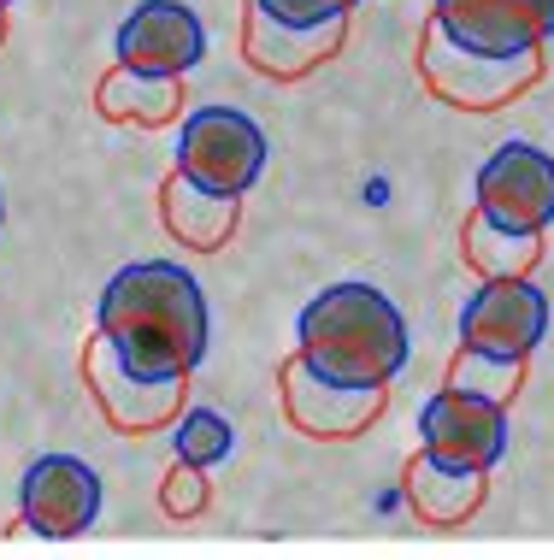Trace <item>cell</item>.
I'll use <instances>...</instances> for the list:
<instances>
[{"instance_id": "6da1fadb", "label": "cell", "mask_w": 554, "mask_h": 560, "mask_svg": "<svg viewBox=\"0 0 554 560\" xmlns=\"http://www.w3.org/2000/svg\"><path fill=\"white\" fill-rule=\"evenodd\" d=\"M207 295L177 260H137L113 271L95 307V337L137 377H189L207 360Z\"/></svg>"}, {"instance_id": "7a4b0ae2", "label": "cell", "mask_w": 554, "mask_h": 560, "mask_svg": "<svg viewBox=\"0 0 554 560\" xmlns=\"http://www.w3.org/2000/svg\"><path fill=\"white\" fill-rule=\"evenodd\" d=\"M295 354L331 384H389L413 354L408 319L372 283H331L295 319Z\"/></svg>"}, {"instance_id": "3957f363", "label": "cell", "mask_w": 554, "mask_h": 560, "mask_svg": "<svg viewBox=\"0 0 554 560\" xmlns=\"http://www.w3.org/2000/svg\"><path fill=\"white\" fill-rule=\"evenodd\" d=\"M419 78H425V89L443 101V107L496 113V107L519 101L537 78H543V48H526V54H478V48H460V42L448 36L437 19H431L425 36H419Z\"/></svg>"}, {"instance_id": "277c9868", "label": "cell", "mask_w": 554, "mask_h": 560, "mask_svg": "<svg viewBox=\"0 0 554 560\" xmlns=\"http://www.w3.org/2000/svg\"><path fill=\"white\" fill-rule=\"evenodd\" d=\"M177 172L207 195H248L266 172V130L236 107H195L177 130Z\"/></svg>"}, {"instance_id": "5b68a950", "label": "cell", "mask_w": 554, "mask_h": 560, "mask_svg": "<svg viewBox=\"0 0 554 560\" xmlns=\"http://www.w3.org/2000/svg\"><path fill=\"white\" fill-rule=\"evenodd\" d=\"M278 396H283V419L302 436H313V443H349V436L372 431V419L384 413L389 384H331V377H319L295 354L278 372Z\"/></svg>"}, {"instance_id": "8992f818", "label": "cell", "mask_w": 554, "mask_h": 560, "mask_svg": "<svg viewBox=\"0 0 554 560\" xmlns=\"http://www.w3.org/2000/svg\"><path fill=\"white\" fill-rule=\"evenodd\" d=\"M549 337V295L531 278H478L460 307V348L502 360H531Z\"/></svg>"}, {"instance_id": "52a82bcc", "label": "cell", "mask_w": 554, "mask_h": 560, "mask_svg": "<svg viewBox=\"0 0 554 560\" xmlns=\"http://www.w3.org/2000/svg\"><path fill=\"white\" fill-rule=\"evenodd\" d=\"M83 384L95 396L101 419L118 436H148V431H166L177 413H184V377H137L125 360L107 348V337H89L83 348Z\"/></svg>"}, {"instance_id": "ba28073f", "label": "cell", "mask_w": 554, "mask_h": 560, "mask_svg": "<svg viewBox=\"0 0 554 560\" xmlns=\"http://www.w3.org/2000/svg\"><path fill=\"white\" fill-rule=\"evenodd\" d=\"M419 448L443 466H460V472H490L507 454V407L443 384L419 407Z\"/></svg>"}, {"instance_id": "9c48e42d", "label": "cell", "mask_w": 554, "mask_h": 560, "mask_svg": "<svg viewBox=\"0 0 554 560\" xmlns=\"http://www.w3.org/2000/svg\"><path fill=\"white\" fill-rule=\"evenodd\" d=\"M478 213L507 224V231H537L554 224V154L531 142H507L478 165Z\"/></svg>"}, {"instance_id": "30bf717a", "label": "cell", "mask_w": 554, "mask_h": 560, "mask_svg": "<svg viewBox=\"0 0 554 560\" xmlns=\"http://www.w3.org/2000/svg\"><path fill=\"white\" fill-rule=\"evenodd\" d=\"M101 520V472L78 454H42L19 483V525L36 537H78Z\"/></svg>"}, {"instance_id": "8fae6325", "label": "cell", "mask_w": 554, "mask_h": 560, "mask_svg": "<svg viewBox=\"0 0 554 560\" xmlns=\"http://www.w3.org/2000/svg\"><path fill=\"white\" fill-rule=\"evenodd\" d=\"M207 59V24L184 0H142L118 24V66L148 71V78H189Z\"/></svg>"}, {"instance_id": "7c38bea8", "label": "cell", "mask_w": 554, "mask_h": 560, "mask_svg": "<svg viewBox=\"0 0 554 560\" xmlns=\"http://www.w3.org/2000/svg\"><path fill=\"white\" fill-rule=\"evenodd\" d=\"M349 42V19H331V24H283L260 0H243V59L260 78H278V83H302L307 71H319L331 54H342Z\"/></svg>"}, {"instance_id": "4fadbf2b", "label": "cell", "mask_w": 554, "mask_h": 560, "mask_svg": "<svg viewBox=\"0 0 554 560\" xmlns=\"http://www.w3.org/2000/svg\"><path fill=\"white\" fill-rule=\"evenodd\" d=\"M431 19H437L460 48L526 54V48H549L554 0H437Z\"/></svg>"}, {"instance_id": "5bb4252c", "label": "cell", "mask_w": 554, "mask_h": 560, "mask_svg": "<svg viewBox=\"0 0 554 560\" xmlns=\"http://www.w3.org/2000/svg\"><path fill=\"white\" fill-rule=\"evenodd\" d=\"M160 219H166V231L184 242V248L213 254L231 242L236 219H243V195H207L201 184H189L184 172H172L166 184H160Z\"/></svg>"}, {"instance_id": "9a60e30c", "label": "cell", "mask_w": 554, "mask_h": 560, "mask_svg": "<svg viewBox=\"0 0 554 560\" xmlns=\"http://www.w3.org/2000/svg\"><path fill=\"white\" fill-rule=\"evenodd\" d=\"M408 508L419 513V525H437V532H448V525H467L478 508H484L490 483L484 472H460V466H443L431 460L425 448L408 460Z\"/></svg>"}, {"instance_id": "2e32d148", "label": "cell", "mask_w": 554, "mask_h": 560, "mask_svg": "<svg viewBox=\"0 0 554 560\" xmlns=\"http://www.w3.org/2000/svg\"><path fill=\"white\" fill-rule=\"evenodd\" d=\"M95 113L113 125H137V130H160L184 113V78H148V71L113 66L95 89Z\"/></svg>"}, {"instance_id": "e0dca14e", "label": "cell", "mask_w": 554, "mask_h": 560, "mask_svg": "<svg viewBox=\"0 0 554 560\" xmlns=\"http://www.w3.org/2000/svg\"><path fill=\"white\" fill-rule=\"evenodd\" d=\"M460 254L478 278H531V266L543 260V236L537 231H507V224L484 219L472 207L467 231H460Z\"/></svg>"}, {"instance_id": "ac0fdd59", "label": "cell", "mask_w": 554, "mask_h": 560, "mask_svg": "<svg viewBox=\"0 0 554 560\" xmlns=\"http://www.w3.org/2000/svg\"><path fill=\"white\" fill-rule=\"evenodd\" d=\"M448 384L467 389V396H484V401L514 407L519 384H526V360H502V354H478V348H460V354L448 360Z\"/></svg>"}, {"instance_id": "d6986e66", "label": "cell", "mask_w": 554, "mask_h": 560, "mask_svg": "<svg viewBox=\"0 0 554 560\" xmlns=\"http://www.w3.org/2000/svg\"><path fill=\"white\" fill-rule=\"evenodd\" d=\"M236 443V431H231V419H219L213 407H184V413L172 419V448H177V460H189V466H219L224 454H231Z\"/></svg>"}, {"instance_id": "ffe728a7", "label": "cell", "mask_w": 554, "mask_h": 560, "mask_svg": "<svg viewBox=\"0 0 554 560\" xmlns=\"http://www.w3.org/2000/svg\"><path fill=\"white\" fill-rule=\"evenodd\" d=\"M160 508L172 513V520H195V513L207 508V478H201V466H189V460H177L166 483H160Z\"/></svg>"}, {"instance_id": "44dd1931", "label": "cell", "mask_w": 554, "mask_h": 560, "mask_svg": "<svg viewBox=\"0 0 554 560\" xmlns=\"http://www.w3.org/2000/svg\"><path fill=\"white\" fill-rule=\"evenodd\" d=\"M260 7L283 24H331V19H349L361 0H260Z\"/></svg>"}, {"instance_id": "7402d4cb", "label": "cell", "mask_w": 554, "mask_h": 560, "mask_svg": "<svg viewBox=\"0 0 554 560\" xmlns=\"http://www.w3.org/2000/svg\"><path fill=\"white\" fill-rule=\"evenodd\" d=\"M7 7H12V0H0V12H7Z\"/></svg>"}, {"instance_id": "603a6c76", "label": "cell", "mask_w": 554, "mask_h": 560, "mask_svg": "<svg viewBox=\"0 0 554 560\" xmlns=\"http://www.w3.org/2000/svg\"><path fill=\"white\" fill-rule=\"evenodd\" d=\"M0 36H7V24H0Z\"/></svg>"}]
</instances>
